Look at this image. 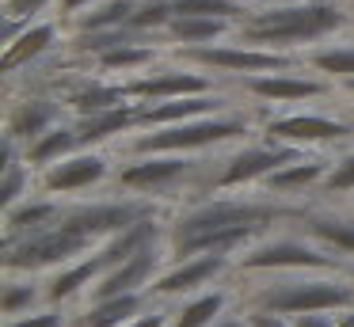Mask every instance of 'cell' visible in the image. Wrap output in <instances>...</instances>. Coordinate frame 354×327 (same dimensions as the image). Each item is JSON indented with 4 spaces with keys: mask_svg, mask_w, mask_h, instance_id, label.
Listing matches in <instances>:
<instances>
[{
    "mask_svg": "<svg viewBox=\"0 0 354 327\" xmlns=\"http://www.w3.org/2000/svg\"><path fill=\"white\" fill-rule=\"evenodd\" d=\"M305 213L308 209L301 202H282L263 190L259 194H202L168 217L164 251H168V263L206 255V251L240 255L270 228H278L282 221H301Z\"/></svg>",
    "mask_w": 354,
    "mask_h": 327,
    "instance_id": "obj_1",
    "label": "cell"
},
{
    "mask_svg": "<svg viewBox=\"0 0 354 327\" xmlns=\"http://www.w3.org/2000/svg\"><path fill=\"white\" fill-rule=\"evenodd\" d=\"M346 27H351V12L339 0H293V4L252 8V15L240 23L232 38L259 50L305 53Z\"/></svg>",
    "mask_w": 354,
    "mask_h": 327,
    "instance_id": "obj_2",
    "label": "cell"
},
{
    "mask_svg": "<svg viewBox=\"0 0 354 327\" xmlns=\"http://www.w3.org/2000/svg\"><path fill=\"white\" fill-rule=\"evenodd\" d=\"M259 114L248 111H225L209 114V118H191L176 122V126H156V129H133L118 141L122 156H160V152H176V156H202V152H217L229 144L252 141Z\"/></svg>",
    "mask_w": 354,
    "mask_h": 327,
    "instance_id": "obj_3",
    "label": "cell"
},
{
    "mask_svg": "<svg viewBox=\"0 0 354 327\" xmlns=\"http://www.w3.org/2000/svg\"><path fill=\"white\" fill-rule=\"evenodd\" d=\"M346 308H354V281L346 274H270V281L248 297V312L290 319Z\"/></svg>",
    "mask_w": 354,
    "mask_h": 327,
    "instance_id": "obj_4",
    "label": "cell"
},
{
    "mask_svg": "<svg viewBox=\"0 0 354 327\" xmlns=\"http://www.w3.org/2000/svg\"><path fill=\"white\" fill-rule=\"evenodd\" d=\"M209 160L202 156H176V152H160V156H126V164L115 171V187L133 198H149V202H176L179 194H206L209 183Z\"/></svg>",
    "mask_w": 354,
    "mask_h": 327,
    "instance_id": "obj_5",
    "label": "cell"
},
{
    "mask_svg": "<svg viewBox=\"0 0 354 327\" xmlns=\"http://www.w3.org/2000/svg\"><path fill=\"white\" fill-rule=\"evenodd\" d=\"M240 274H343L346 263L335 251L301 236H263L236 255Z\"/></svg>",
    "mask_w": 354,
    "mask_h": 327,
    "instance_id": "obj_6",
    "label": "cell"
},
{
    "mask_svg": "<svg viewBox=\"0 0 354 327\" xmlns=\"http://www.w3.org/2000/svg\"><path fill=\"white\" fill-rule=\"evenodd\" d=\"M171 57L183 61L191 68H202L209 76H232V80H248V76L263 73H297L305 68V53H278V50H259V46L225 38L214 46H191V50H171Z\"/></svg>",
    "mask_w": 354,
    "mask_h": 327,
    "instance_id": "obj_7",
    "label": "cell"
},
{
    "mask_svg": "<svg viewBox=\"0 0 354 327\" xmlns=\"http://www.w3.org/2000/svg\"><path fill=\"white\" fill-rule=\"evenodd\" d=\"M305 156V149H293V144H274L267 137L259 141H240L232 144L229 156L217 160V167L209 171L206 194H232V190H252L263 187L274 171L290 167L293 160Z\"/></svg>",
    "mask_w": 354,
    "mask_h": 327,
    "instance_id": "obj_8",
    "label": "cell"
},
{
    "mask_svg": "<svg viewBox=\"0 0 354 327\" xmlns=\"http://www.w3.org/2000/svg\"><path fill=\"white\" fill-rule=\"evenodd\" d=\"M149 217H168L160 202L149 198H133V194H115V198H80V202H65L62 225H69L73 232L88 236V240L103 243L111 236L133 228L138 221Z\"/></svg>",
    "mask_w": 354,
    "mask_h": 327,
    "instance_id": "obj_9",
    "label": "cell"
},
{
    "mask_svg": "<svg viewBox=\"0 0 354 327\" xmlns=\"http://www.w3.org/2000/svg\"><path fill=\"white\" fill-rule=\"evenodd\" d=\"M100 243L88 240V236L73 232L69 225H50L42 228V232L27 236V240L12 243V247H4V259H0V266H4V274H42V270H62V266L77 263V259H84L88 251H95Z\"/></svg>",
    "mask_w": 354,
    "mask_h": 327,
    "instance_id": "obj_10",
    "label": "cell"
},
{
    "mask_svg": "<svg viewBox=\"0 0 354 327\" xmlns=\"http://www.w3.org/2000/svg\"><path fill=\"white\" fill-rule=\"evenodd\" d=\"M263 137L274 144H293V149H331V144H354V118H339V114L324 111H282V114H263L259 122Z\"/></svg>",
    "mask_w": 354,
    "mask_h": 327,
    "instance_id": "obj_11",
    "label": "cell"
},
{
    "mask_svg": "<svg viewBox=\"0 0 354 327\" xmlns=\"http://www.w3.org/2000/svg\"><path fill=\"white\" fill-rule=\"evenodd\" d=\"M236 88L244 99H255V106H282V111L339 95V84H331L320 73H305V68H297V73L248 76V80H236Z\"/></svg>",
    "mask_w": 354,
    "mask_h": 327,
    "instance_id": "obj_12",
    "label": "cell"
},
{
    "mask_svg": "<svg viewBox=\"0 0 354 327\" xmlns=\"http://www.w3.org/2000/svg\"><path fill=\"white\" fill-rule=\"evenodd\" d=\"M122 88H126V99H133V103H168V99L217 91V84L202 68H191L183 61H168V65H153L149 73L122 80Z\"/></svg>",
    "mask_w": 354,
    "mask_h": 327,
    "instance_id": "obj_13",
    "label": "cell"
},
{
    "mask_svg": "<svg viewBox=\"0 0 354 327\" xmlns=\"http://www.w3.org/2000/svg\"><path fill=\"white\" fill-rule=\"evenodd\" d=\"M115 179V167H111V156L103 149H77L73 156L57 160L54 167L39 171V190L54 198H77L84 190H95L103 183Z\"/></svg>",
    "mask_w": 354,
    "mask_h": 327,
    "instance_id": "obj_14",
    "label": "cell"
},
{
    "mask_svg": "<svg viewBox=\"0 0 354 327\" xmlns=\"http://www.w3.org/2000/svg\"><path fill=\"white\" fill-rule=\"evenodd\" d=\"M229 270H236V255H221V251L179 259V263H168L160 270V278L149 286V297H160V301L194 297V293H202V289H214V281Z\"/></svg>",
    "mask_w": 354,
    "mask_h": 327,
    "instance_id": "obj_15",
    "label": "cell"
},
{
    "mask_svg": "<svg viewBox=\"0 0 354 327\" xmlns=\"http://www.w3.org/2000/svg\"><path fill=\"white\" fill-rule=\"evenodd\" d=\"M138 106H141L138 111V129H156V126H176V122L236 111L240 103L217 88V91H206V95H183V99H168V103H138Z\"/></svg>",
    "mask_w": 354,
    "mask_h": 327,
    "instance_id": "obj_16",
    "label": "cell"
},
{
    "mask_svg": "<svg viewBox=\"0 0 354 327\" xmlns=\"http://www.w3.org/2000/svg\"><path fill=\"white\" fill-rule=\"evenodd\" d=\"M65 122V103L50 95H24L19 103L8 106V118H4V141L27 149L31 141H39L42 133H50L54 126Z\"/></svg>",
    "mask_w": 354,
    "mask_h": 327,
    "instance_id": "obj_17",
    "label": "cell"
},
{
    "mask_svg": "<svg viewBox=\"0 0 354 327\" xmlns=\"http://www.w3.org/2000/svg\"><path fill=\"white\" fill-rule=\"evenodd\" d=\"M331 160L335 156H324V152H305L301 160H293L290 167L274 171L267 183H263V194H274L282 202H301L305 194H320L324 179L331 171Z\"/></svg>",
    "mask_w": 354,
    "mask_h": 327,
    "instance_id": "obj_18",
    "label": "cell"
},
{
    "mask_svg": "<svg viewBox=\"0 0 354 327\" xmlns=\"http://www.w3.org/2000/svg\"><path fill=\"white\" fill-rule=\"evenodd\" d=\"M65 27L57 19H35L31 27L24 30V35L16 38V42L4 46V57H0V73L4 76H16L19 68H31L39 65L42 57H50V53L57 50V46L65 42Z\"/></svg>",
    "mask_w": 354,
    "mask_h": 327,
    "instance_id": "obj_19",
    "label": "cell"
},
{
    "mask_svg": "<svg viewBox=\"0 0 354 327\" xmlns=\"http://www.w3.org/2000/svg\"><path fill=\"white\" fill-rule=\"evenodd\" d=\"M111 255L103 247H95V251H88L84 259H77V263H69V266H62V270H54L50 274V281H46V304H65V301H73V297H80V293H88V289L95 286V281L103 278V274L111 270Z\"/></svg>",
    "mask_w": 354,
    "mask_h": 327,
    "instance_id": "obj_20",
    "label": "cell"
},
{
    "mask_svg": "<svg viewBox=\"0 0 354 327\" xmlns=\"http://www.w3.org/2000/svg\"><path fill=\"white\" fill-rule=\"evenodd\" d=\"M65 213V202L54 194H31L24 198L19 205H12V209H4V247H12V243L27 240V236L42 232V228L57 225Z\"/></svg>",
    "mask_w": 354,
    "mask_h": 327,
    "instance_id": "obj_21",
    "label": "cell"
},
{
    "mask_svg": "<svg viewBox=\"0 0 354 327\" xmlns=\"http://www.w3.org/2000/svg\"><path fill=\"white\" fill-rule=\"evenodd\" d=\"M138 111L141 106L133 103H118L111 111H95V114H84V118H73L77 122V133H80V144L84 149H103V144H118L126 133L138 129Z\"/></svg>",
    "mask_w": 354,
    "mask_h": 327,
    "instance_id": "obj_22",
    "label": "cell"
},
{
    "mask_svg": "<svg viewBox=\"0 0 354 327\" xmlns=\"http://www.w3.org/2000/svg\"><path fill=\"white\" fill-rule=\"evenodd\" d=\"M240 23L229 19H206V15H176V19L164 27L160 46L164 50H191V46H214L225 38L236 35Z\"/></svg>",
    "mask_w": 354,
    "mask_h": 327,
    "instance_id": "obj_23",
    "label": "cell"
},
{
    "mask_svg": "<svg viewBox=\"0 0 354 327\" xmlns=\"http://www.w3.org/2000/svg\"><path fill=\"white\" fill-rule=\"evenodd\" d=\"M297 228L308 236V240L320 243V247L335 251L343 263H354V217L331 213V209H308Z\"/></svg>",
    "mask_w": 354,
    "mask_h": 327,
    "instance_id": "obj_24",
    "label": "cell"
},
{
    "mask_svg": "<svg viewBox=\"0 0 354 327\" xmlns=\"http://www.w3.org/2000/svg\"><path fill=\"white\" fill-rule=\"evenodd\" d=\"M160 50H164L160 42H126V46L100 53L92 61V68L103 80H130V76H141L153 65H160Z\"/></svg>",
    "mask_w": 354,
    "mask_h": 327,
    "instance_id": "obj_25",
    "label": "cell"
},
{
    "mask_svg": "<svg viewBox=\"0 0 354 327\" xmlns=\"http://www.w3.org/2000/svg\"><path fill=\"white\" fill-rule=\"evenodd\" d=\"M62 103H65V111H73V118H84V114L111 111V106L130 103V99H126L122 80H103V76H95V80H84L77 88H69L62 95Z\"/></svg>",
    "mask_w": 354,
    "mask_h": 327,
    "instance_id": "obj_26",
    "label": "cell"
},
{
    "mask_svg": "<svg viewBox=\"0 0 354 327\" xmlns=\"http://www.w3.org/2000/svg\"><path fill=\"white\" fill-rule=\"evenodd\" d=\"M77 149H84L80 144V133H77V122H62V126H54L50 133H42L39 141H31L24 149V160L31 164V171H46V167H54L57 160L73 156Z\"/></svg>",
    "mask_w": 354,
    "mask_h": 327,
    "instance_id": "obj_27",
    "label": "cell"
},
{
    "mask_svg": "<svg viewBox=\"0 0 354 327\" xmlns=\"http://www.w3.org/2000/svg\"><path fill=\"white\" fill-rule=\"evenodd\" d=\"M149 308H153L149 293H122V297H107V301H88L84 327H126L130 319H138Z\"/></svg>",
    "mask_w": 354,
    "mask_h": 327,
    "instance_id": "obj_28",
    "label": "cell"
},
{
    "mask_svg": "<svg viewBox=\"0 0 354 327\" xmlns=\"http://www.w3.org/2000/svg\"><path fill=\"white\" fill-rule=\"evenodd\" d=\"M138 0H100L77 19H69V35H100V30H122L130 27Z\"/></svg>",
    "mask_w": 354,
    "mask_h": 327,
    "instance_id": "obj_29",
    "label": "cell"
},
{
    "mask_svg": "<svg viewBox=\"0 0 354 327\" xmlns=\"http://www.w3.org/2000/svg\"><path fill=\"white\" fill-rule=\"evenodd\" d=\"M229 308L225 289H202L194 297H183L179 312H171V327H214Z\"/></svg>",
    "mask_w": 354,
    "mask_h": 327,
    "instance_id": "obj_30",
    "label": "cell"
},
{
    "mask_svg": "<svg viewBox=\"0 0 354 327\" xmlns=\"http://www.w3.org/2000/svg\"><path fill=\"white\" fill-rule=\"evenodd\" d=\"M305 68L308 73L328 76L331 84L354 80V42H324L305 50Z\"/></svg>",
    "mask_w": 354,
    "mask_h": 327,
    "instance_id": "obj_31",
    "label": "cell"
},
{
    "mask_svg": "<svg viewBox=\"0 0 354 327\" xmlns=\"http://www.w3.org/2000/svg\"><path fill=\"white\" fill-rule=\"evenodd\" d=\"M39 301H46V286H39L35 274H4V289H0V316L4 319L31 316Z\"/></svg>",
    "mask_w": 354,
    "mask_h": 327,
    "instance_id": "obj_32",
    "label": "cell"
},
{
    "mask_svg": "<svg viewBox=\"0 0 354 327\" xmlns=\"http://www.w3.org/2000/svg\"><path fill=\"white\" fill-rule=\"evenodd\" d=\"M171 19H176V15H171V0H138V12H133V19H130V30L160 42L164 27H168Z\"/></svg>",
    "mask_w": 354,
    "mask_h": 327,
    "instance_id": "obj_33",
    "label": "cell"
},
{
    "mask_svg": "<svg viewBox=\"0 0 354 327\" xmlns=\"http://www.w3.org/2000/svg\"><path fill=\"white\" fill-rule=\"evenodd\" d=\"M320 194L324 198H346V194H354V144H351V149H343V152H335L331 171H328V179H324Z\"/></svg>",
    "mask_w": 354,
    "mask_h": 327,
    "instance_id": "obj_34",
    "label": "cell"
},
{
    "mask_svg": "<svg viewBox=\"0 0 354 327\" xmlns=\"http://www.w3.org/2000/svg\"><path fill=\"white\" fill-rule=\"evenodd\" d=\"M57 0H0V19H24L35 23L54 8Z\"/></svg>",
    "mask_w": 354,
    "mask_h": 327,
    "instance_id": "obj_35",
    "label": "cell"
},
{
    "mask_svg": "<svg viewBox=\"0 0 354 327\" xmlns=\"http://www.w3.org/2000/svg\"><path fill=\"white\" fill-rule=\"evenodd\" d=\"M4 327H65V316L50 304L42 312H31V316H16V319H4Z\"/></svg>",
    "mask_w": 354,
    "mask_h": 327,
    "instance_id": "obj_36",
    "label": "cell"
},
{
    "mask_svg": "<svg viewBox=\"0 0 354 327\" xmlns=\"http://www.w3.org/2000/svg\"><path fill=\"white\" fill-rule=\"evenodd\" d=\"M126 327H171V316L160 308H149V312H141L138 319H130Z\"/></svg>",
    "mask_w": 354,
    "mask_h": 327,
    "instance_id": "obj_37",
    "label": "cell"
},
{
    "mask_svg": "<svg viewBox=\"0 0 354 327\" xmlns=\"http://www.w3.org/2000/svg\"><path fill=\"white\" fill-rule=\"evenodd\" d=\"M293 327H335V312H313V316H293Z\"/></svg>",
    "mask_w": 354,
    "mask_h": 327,
    "instance_id": "obj_38",
    "label": "cell"
},
{
    "mask_svg": "<svg viewBox=\"0 0 354 327\" xmlns=\"http://www.w3.org/2000/svg\"><path fill=\"white\" fill-rule=\"evenodd\" d=\"M92 4H100V0H57V12H62V19H77L80 12H88Z\"/></svg>",
    "mask_w": 354,
    "mask_h": 327,
    "instance_id": "obj_39",
    "label": "cell"
},
{
    "mask_svg": "<svg viewBox=\"0 0 354 327\" xmlns=\"http://www.w3.org/2000/svg\"><path fill=\"white\" fill-rule=\"evenodd\" d=\"M214 327H252V324H248V319H232V316H221V319H217Z\"/></svg>",
    "mask_w": 354,
    "mask_h": 327,
    "instance_id": "obj_40",
    "label": "cell"
},
{
    "mask_svg": "<svg viewBox=\"0 0 354 327\" xmlns=\"http://www.w3.org/2000/svg\"><path fill=\"white\" fill-rule=\"evenodd\" d=\"M252 8H270V4H293V0H248Z\"/></svg>",
    "mask_w": 354,
    "mask_h": 327,
    "instance_id": "obj_41",
    "label": "cell"
},
{
    "mask_svg": "<svg viewBox=\"0 0 354 327\" xmlns=\"http://www.w3.org/2000/svg\"><path fill=\"white\" fill-rule=\"evenodd\" d=\"M343 274H346V278L354 281V263H346V270H343Z\"/></svg>",
    "mask_w": 354,
    "mask_h": 327,
    "instance_id": "obj_42",
    "label": "cell"
}]
</instances>
